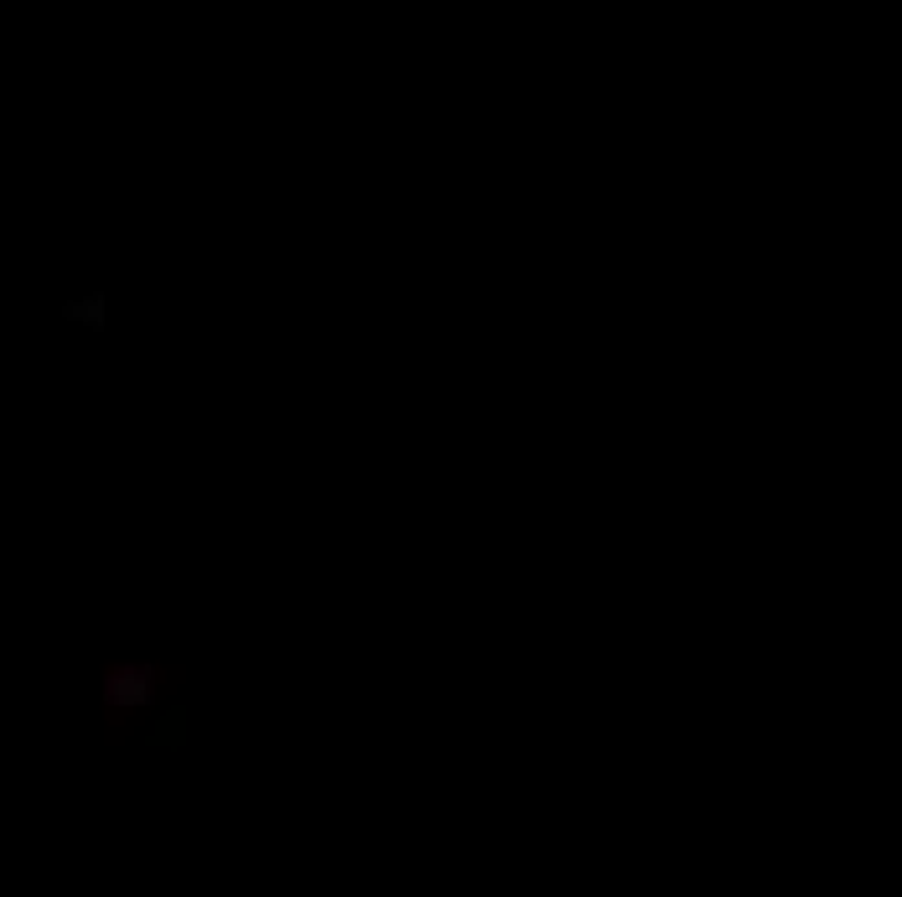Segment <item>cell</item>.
<instances>
[{
  "instance_id": "obj_1",
  "label": "cell",
  "mask_w": 902,
  "mask_h": 897,
  "mask_svg": "<svg viewBox=\"0 0 902 897\" xmlns=\"http://www.w3.org/2000/svg\"><path fill=\"white\" fill-rule=\"evenodd\" d=\"M151 695H156V669L136 664V669L115 675V701H125V706H141V701H151Z\"/></svg>"
}]
</instances>
